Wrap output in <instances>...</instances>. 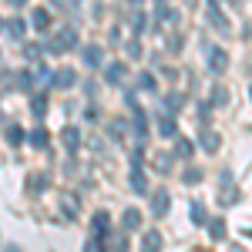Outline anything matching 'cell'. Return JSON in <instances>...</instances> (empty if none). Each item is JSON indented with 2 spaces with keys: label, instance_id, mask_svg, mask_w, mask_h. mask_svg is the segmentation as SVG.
I'll list each match as a JSON object with an SVG mask.
<instances>
[{
  "label": "cell",
  "instance_id": "obj_40",
  "mask_svg": "<svg viewBox=\"0 0 252 252\" xmlns=\"http://www.w3.org/2000/svg\"><path fill=\"white\" fill-rule=\"evenodd\" d=\"M249 94H252V88H249Z\"/></svg>",
  "mask_w": 252,
  "mask_h": 252
},
{
  "label": "cell",
  "instance_id": "obj_19",
  "mask_svg": "<svg viewBox=\"0 0 252 252\" xmlns=\"http://www.w3.org/2000/svg\"><path fill=\"white\" fill-rule=\"evenodd\" d=\"M131 189H135L138 195L148 192V178H145V172H141V168H135V172H131Z\"/></svg>",
  "mask_w": 252,
  "mask_h": 252
},
{
  "label": "cell",
  "instance_id": "obj_35",
  "mask_svg": "<svg viewBox=\"0 0 252 252\" xmlns=\"http://www.w3.org/2000/svg\"><path fill=\"white\" fill-rule=\"evenodd\" d=\"M125 51H128V58H141V44H138V40H128Z\"/></svg>",
  "mask_w": 252,
  "mask_h": 252
},
{
  "label": "cell",
  "instance_id": "obj_21",
  "mask_svg": "<svg viewBox=\"0 0 252 252\" xmlns=\"http://www.w3.org/2000/svg\"><path fill=\"white\" fill-rule=\"evenodd\" d=\"M74 81H78V74H74V71H67V67H64V71H58V74H54V84H61V88H71V84H74Z\"/></svg>",
  "mask_w": 252,
  "mask_h": 252
},
{
  "label": "cell",
  "instance_id": "obj_33",
  "mask_svg": "<svg viewBox=\"0 0 252 252\" xmlns=\"http://www.w3.org/2000/svg\"><path fill=\"white\" fill-rule=\"evenodd\" d=\"M24 58H27V61H37L40 58V47H37V44H27V47H24Z\"/></svg>",
  "mask_w": 252,
  "mask_h": 252
},
{
  "label": "cell",
  "instance_id": "obj_30",
  "mask_svg": "<svg viewBox=\"0 0 252 252\" xmlns=\"http://www.w3.org/2000/svg\"><path fill=\"white\" fill-rule=\"evenodd\" d=\"M212 27H219V31H222V34H229V20L222 17V14H219V10H212Z\"/></svg>",
  "mask_w": 252,
  "mask_h": 252
},
{
  "label": "cell",
  "instance_id": "obj_10",
  "mask_svg": "<svg viewBox=\"0 0 252 252\" xmlns=\"http://www.w3.org/2000/svg\"><path fill=\"white\" fill-rule=\"evenodd\" d=\"M61 141H64L67 152H78L81 148V131L78 128H64V131H61Z\"/></svg>",
  "mask_w": 252,
  "mask_h": 252
},
{
  "label": "cell",
  "instance_id": "obj_6",
  "mask_svg": "<svg viewBox=\"0 0 252 252\" xmlns=\"http://www.w3.org/2000/svg\"><path fill=\"white\" fill-rule=\"evenodd\" d=\"M198 141H202V148H205V152H219V145H222V138L215 135V131L209 128V125L202 128V135H198Z\"/></svg>",
  "mask_w": 252,
  "mask_h": 252
},
{
  "label": "cell",
  "instance_id": "obj_4",
  "mask_svg": "<svg viewBox=\"0 0 252 252\" xmlns=\"http://www.w3.org/2000/svg\"><path fill=\"white\" fill-rule=\"evenodd\" d=\"M158 131H161V138H175V135H178L172 111H165V108H161V118H158Z\"/></svg>",
  "mask_w": 252,
  "mask_h": 252
},
{
  "label": "cell",
  "instance_id": "obj_31",
  "mask_svg": "<svg viewBox=\"0 0 252 252\" xmlns=\"http://www.w3.org/2000/svg\"><path fill=\"white\" fill-rule=\"evenodd\" d=\"M182 182H185V185H198V182H202V172H198V168H189V172L182 175Z\"/></svg>",
  "mask_w": 252,
  "mask_h": 252
},
{
  "label": "cell",
  "instance_id": "obj_37",
  "mask_svg": "<svg viewBox=\"0 0 252 252\" xmlns=\"http://www.w3.org/2000/svg\"><path fill=\"white\" fill-rule=\"evenodd\" d=\"M219 3H222V0H212V7H219Z\"/></svg>",
  "mask_w": 252,
  "mask_h": 252
},
{
  "label": "cell",
  "instance_id": "obj_14",
  "mask_svg": "<svg viewBox=\"0 0 252 252\" xmlns=\"http://www.w3.org/2000/svg\"><path fill=\"white\" fill-rule=\"evenodd\" d=\"M104 81H108V84H121V81H125V64H121V61L108 64V71H104Z\"/></svg>",
  "mask_w": 252,
  "mask_h": 252
},
{
  "label": "cell",
  "instance_id": "obj_22",
  "mask_svg": "<svg viewBox=\"0 0 252 252\" xmlns=\"http://www.w3.org/2000/svg\"><path fill=\"white\" fill-rule=\"evenodd\" d=\"M27 141H31L34 148H47V131H44V128H34V131L27 135Z\"/></svg>",
  "mask_w": 252,
  "mask_h": 252
},
{
  "label": "cell",
  "instance_id": "obj_38",
  "mask_svg": "<svg viewBox=\"0 0 252 252\" xmlns=\"http://www.w3.org/2000/svg\"><path fill=\"white\" fill-rule=\"evenodd\" d=\"M0 31H3V20H0Z\"/></svg>",
  "mask_w": 252,
  "mask_h": 252
},
{
  "label": "cell",
  "instance_id": "obj_23",
  "mask_svg": "<svg viewBox=\"0 0 252 252\" xmlns=\"http://www.w3.org/2000/svg\"><path fill=\"white\" fill-rule=\"evenodd\" d=\"M175 152H178V158H192V152H195V141H189V138H178Z\"/></svg>",
  "mask_w": 252,
  "mask_h": 252
},
{
  "label": "cell",
  "instance_id": "obj_28",
  "mask_svg": "<svg viewBox=\"0 0 252 252\" xmlns=\"http://www.w3.org/2000/svg\"><path fill=\"white\" fill-rule=\"evenodd\" d=\"M235 202H239V192H235L232 182H229V185H225V192H222V205H235Z\"/></svg>",
  "mask_w": 252,
  "mask_h": 252
},
{
  "label": "cell",
  "instance_id": "obj_39",
  "mask_svg": "<svg viewBox=\"0 0 252 252\" xmlns=\"http://www.w3.org/2000/svg\"><path fill=\"white\" fill-rule=\"evenodd\" d=\"M131 3H141V0H131Z\"/></svg>",
  "mask_w": 252,
  "mask_h": 252
},
{
  "label": "cell",
  "instance_id": "obj_34",
  "mask_svg": "<svg viewBox=\"0 0 252 252\" xmlns=\"http://www.w3.org/2000/svg\"><path fill=\"white\" fill-rule=\"evenodd\" d=\"M225 101H229L225 88H215V91H212V104H225Z\"/></svg>",
  "mask_w": 252,
  "mask_h": 252
},
{
  "label": "cell",
  "instance_id": "obj_13",
  "mask_svg": "<svg viewBox=\"0 0 252 252\" xmlns=\"http://www.w3.org/2000/svg\"><path fill=\"white\" fill-rule=\"evenodd\" d=\"M138 225H141V212H138V209H128V212L121 215V229H125V232H135Z\"/></svg>",
  "mask_w": 252,
  "mask_h": 252
},
{
  "label": "cell",
  "instance_id": "obj_12",
  "mask_svg": "<svg viewBox=\"0 0 252 252\" xmlns=\"http://www.w3.org/2000/svg\"><path fill=\"white\" fill-rule=\"evenodd\" d=\"M131 128H135L138 141H141V138H145V131H148V118H145V111H141V108H135V111H131Z\"/></svg>",
  "mask_w": 252,
  "mask_h": 252
},
{
  "label": "cell",
  "instance_id": "obj_36",
  "mask_svg": "<svg viewBox=\"0 0 252 252\" xmlns=\"http://www.w3.org/2000/svg\"><path fill=\"white\" fill-rule=\"evenodd\" d=\"M10 3H14V7H24V3H27V0H10Z\"/></svg>",
  "mask_w": 252,
  "mask_h": 252
},
{
  "label": "cell",
  "instance_id": "obj_3",
  "mask_svg": "<svg viewBox=\"0 0 252 252\" xmlns=\"http://www.w3.org/2000/svg\"><path fill=\"white\" fill-rule=\"evenodd\" d=\"M58 205L64 209V219H67V222L78 219V198H74L71 192H58Z\"/></svg>",
  "mask_w": 252,
  "mask_h": 252
},
{
  "label": "cell",
  "instance_id": "obj_2",
  "mask_svg": "<svg viewBox=\"0 0 252 252\" xmlns=\"http://www.w3.org/2000/svg\"><path fill=\"white\" fill-rule=\"evenodd\" d=\"M168 209H172V198H168V192H165V189L152 192V215H155V219H161Z\"/></svg>",
  "mask_w": 252,
  "mask_h": 252
},
{
  "label": "cell",
  "instance_id": "obj_11",
  "mask_svg": "<svg viewBox=\"0 0 252 252\" xmlns=\"http://www.w3.org/2000/svg\"><path fill=\"white\" fill-rule=\"evenodd\" d=\"M189 219H192V225H209V215H205V205L195 198L192 205H189Z\"/></svg>",
  "mask_w": 252,
  "mask_h": 252
},
{
  "label": "cell",
  "instance_id": "obj_7",
  "mask_svg": "<svg viewBox=\"0 0 252 252\" xmlns=\"http://www.w3.org/2000/svg\"><path fill=\"white\" fill-rule=\"evenodd\" d=\"M31 24H34V31H51V14L44 10V7H34V14H31Z\"/></svg>",
  "mask_w": 252,
  "mask_h": 252
},
{
  "label": "cell",
  "instance_id": "obj_27",
  "mask_svg": "<svg viewBox=\"0 0 252 252\" xmlns=\"http://www.w3.org/2000/svg\"><path fill=\"white\" fill-rule=\"evenodd\" d=\"M155 168H158L161 175H168V172H172V155H158V158H155Z\"/></svg>",
  "mask_w": 252,
  "mask_h": 252
},
{
  "label": "cell",
  "instance_id": "obj_24",
  "mask_svg": "<svg viewBox=\"0 0 252 252\" xmlns=\"http://www.w3.org/2000/svg\"><path fill=\"white\" fill-rule=\"evenodd\" d=\"M24 31H27V24H24L20 17L7 20V34H10V37H24Z\"/></svg>",
  "mask_w": 252,
  "mask_h": 252
},
{
  "label": "cell",
  "instance_id": "obj_15",
  "mask_svg": "<svg viewBox=\"0 0 252 252\" xmlns=\"http://www.w3.org/2000/svg\"><path fill=\"white\" fill-rule=\"evenodd\" d=\"M101 58H104V51H101L97 44H88V47H84V64H88V67H97Z\"/></svg>",
  "mask_w": 252,
  "mask_h": 252
},
{
  "label": "cell",
  "instance_id": "obj_18",
  "mask_svg": "<svg viewBox=\"0 0 252 252\" xmlns=\"http://www.w3.org/2000/svg\"><path fill=\"white\" fill-rule=\"evenodd\" d=\"M209 235L215 242H222L225 239V219H209Z\"/></svg>",
  "mask_w": 252,
  "mask_h": 252
},
{
  "label": "cell",
  "instance_id": "obj_25",
  "mask_svg": "<svg viewBox=\"0 0 252 252\" xmlns=\"http://www.w3.org/2000/svg\"><path fill=\"white\" fill-rule=\"evenodd\" d=\"M108 135L115 138V141H121V138H125V121H121V118H115V121L108 125Z\"/></svg>",
  "mask_w": 252,
  "mask_h": 252
},
{
  "label": "cell",
  "instance_id": "obj_1",
  "mask_svg": "<svg viewBox=\"0 0 252 252\" xmlns=\"http://www.w3.org/2000/svg\"><path fill=\"white\" fill-rule=\"evenodd\" d=\"M71 47H78V31H58L54 37L47 40V51L51 54H64V51H71Z\"/></svg>",
  "mask_w": 252,
  "mask_h": 252
},
{
  "label": "cell",
  "instance_id": "obj_26",
  "mask_svg": "<svg viewBox=\"0 0 252 252\" xmlns=\"http://www.w3.org/2000/svg\"><path fill=\"white\" fill-rule=\"evenodd\" d=\"M24 138H27V135L20 131L17 125H10V128H7V141H10V145H24Z\"/></svg>",
  "mask_w": 252,
  "mask_h": 252
},
{
  "label": "cell",
  "instance_id": "obj_5",
  "mask_svg": "<svg viewBox=\"0 0 252 252\" xmlns=\"http://www.w3.org/2000/svg\"><path fill=\"white\" fill-rule=\"evenodd\" d=\"M91 232L94 235H111V222H108V212H94V219H91Z\"/></svg>",
  "mask_w": 252,
  "mask_h": 252
},
{
  "label": "cell",
  "instance_id": "obj_16",
  "mask_svg": "<svg viewBox=\"0 0 252 252\" xmlns=\"http://www.w3.org/2000/svg\"><path fill=\"white\" fill-rule=\"evenodd\" d=\"M47 182H51V175H47V172L31 175V178H27V189H31V195H34V192H40V189H47Z\"/></svg>",
  "mask_w": 252,
  "mask_h": 252
},
{
  "label": "cell",
  "instance_id": "obj_29",
  "mask_svg": "<svg viewBox=\"0 0 252 252\" xmlns=\"http://www.w3.org/2000/svg\"><path fill=\"white\" fill-rule=\"evenodd\" d=\"M138 84H141V91H155V78H152L148 71H141V74H138Z\"/></svg>",
  "mask_w": 252,
  "mask_h": 252
},
{
  "label": "cell",
  "instance_id": "obj_32",
  "mask_svg": "<svg viewBox=\"0 0 252 252\" xmlns=\"http://www.w3.org/2000/svg\"><path fill=\"white\" fill-rule=\"evenodd\" d=\"M131 27H135V34H141V31H145V14H141V10H135V14H131Z\"/></svg>",
  "mask_w": 252,
  "mask_h": 252
},
{
  "label": "cell",
  "instance_id": "obj_17",
  "mask_svg": "<svg viewBox=\"0 0 252 252\" xmlns=\"http://www.w3.org/2000/svg\"><path fill=\"white\" fill-rule=\"evenodd\" d=\"M14 84H17V91H27V94H31L34 88H37V84H34V74H31V71H20L17 78H14Z\"/></svg>",
  "mask_w": 252,
  "mask_h": 252
},
{
  "label": "cell",
  "instance_id": "obj_9",
  "mask_svg": "<svg viewBox=\"0 0 252 252\" xmlns=\"http://www.w3.org/2000/svg\"><path fill=\"white\" fill-rule=\"evenodd\" d=\"M31 115L34 118L47 115V94H44V91H34V94H31Z\"/></svg>",
  "mask_w": 252,
  "mask_h": 252
},
{
  "label": "cell",
  "instance_id": "obj_20",
  "mask_svg": "<svg viewBox=\"0 0 252 252\" xmlns=\"http://www.w3.org/2000/svg\"><path fill=\"white\" fill-rule=\"evenodd\" d=\"M141 249H161V232H145V239H141Z\"/></svg>",
  "mask_w": 252,
  "mask_h": 252
},
{
  "label": "cell",
  "instance_id": "obj_8",
  "mask_svg": "<svg viewBox=\"0 0 252 252\" xmlns=\"http://www.w3.org/2000/svg\"><path fill=\"white\" fill-rule=\"evenodd\" d=\"M209 67L222 74V71L229 67V54H225V51H219V47H212V51H209Z\"/></svg>",
  "mask_w": 252,
  "mask_h": 252
}]
</instances>
